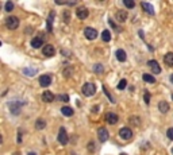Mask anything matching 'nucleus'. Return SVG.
Masks as SVG:
<instances>
[{"label": "nucleus", "instance_id": "obj_1", "mask_svg": "<svg viewBox=\"0 0 173 155\" xmlns=\"http://www.w3.org/2000/svg\"><path fill=\"white\" fill-rule=\"evenodd\" d=\"M83 93H84V96H93L96 93V86L92 82H87V84H84V86H83Z\"/></svg>", "mask_w": 173, "mask_h": 155}, {"label": "nucleus", "instance_id": "obj_2", "mask_svg": "<svg viewBox=\"0 0 173 155\" xmlns=\"http://www.w3.org/2000/svg\"><path fill=\"white\" fill-rule=\"evenodd\" d=\"M6 26H7L10 30H15V28L19 27V19L16 16H8L6 19Z\"/></svg>", "mask_w": 173, "mask_h": 155}, {"label": "nucleus", "instance_id": "obj_3", "mask_svg": "<svg viewBox=\"0 0 173 155\" xmlns=\"http://www.w3.org/2000/svg\"><path fill=\"white\" fill-rule=\"evenodd\" d=\"M97 137H99L100 142H107L109 137V134H108V130H106L104 127H100L99 130H97Z\"/></svg>", "mask_w": 173, "mask_h": 155}, {"label": "nucleus", "instance_id": "obj_4", "mask_svg": "<svg viewBox=\"0 0 173 155\" xmlns=\"http://www.w3.org/2000/svg\"><path fill=\"white\" fill-rule=\"evenodd\" d=\"M84 35L87 39H89V41H93V39L97 36V31H96L95 28H92V27H87L84 30Z\"/></svg>", "mask_w": 173, "mask_h": 155}, {"label": "nucleus", "instance_id": "obj_5", "mask_svg": "<svg viewBox=\"0 0 173 155\" xmlns=\"http://www.w3.org/2000/svg\"><path fill=\"white\" fill-rule=\"evenodd\" d=\"M119 136L122 137V139L129 140V139H131V136H133V131H131L130 128H127V127H123L122 130L119 131Z\"/></svg>", "mask_w": 173, "mask_h": 155}, {"label": "nucleus", "instance_id": "obj_6", "mask_svg": "<svg viewBox=\"0 0 173 155\" xmlns=\"http://www.w3.org/2000/svg\"><path fill=\"white\" fill-rule=\"evenodd\" d=\"M68 140H69V137H68V134L65 128H60V132H58V142H60L61 144H66Z\"/></svg>", "mask_w": 173, "mask_h": 155}, {"label": "nucleus", "instance_id": "obj_7", "mask_svg": "<svg viewBox=\"0 0 173 155\" xmlns=\"http://www.w3.org/2000/svg\"><path fill=\"white\" fill-rule=\"evenodd\" d=\"M42 54H43V55H46V57H53L54 54H56V49H54V46H52V45L43 46Z\"/></svg>", "mask_w": 173, "mask_h": 155}, {"label": "nucleus", "instance_id": "obj_8", "mask_svg": "<svg viewBox=\"0 0 173 155\" xmlns=\"http://www.w3.org/2000/svg\"><path fill=\"white\" fill-rule=\"evenodd\" d=\"M148 66L152 69V72H153L154 74L161 73V67H160V65H158V62H157V61H154V60L149 61V62H148Z\"/></svg>", "mask_w": 173, "mask_h": 155}, {"label": "nucleus", "instance_id": "obj_9", "mask_svg": "<svg viewBox=\"0 0 173 155\" xmlns=\"http://www.w3.org/2000/svg\"><path fill=\"white\" fill-rule=\"evenodd\" d=\"M76 15H77L78 19H87L88 18V15H89V12L85 7H78L77 10H76Z\"/></svg>", "mask_w": 173, "mask_h": 155}, {"label": "nucleus", "instance_id": "obj_10", "mask_svg": "<svg viewBox=\"0 0 173 155\" xmlns=\"http://www.w3.org/2000/svg\"><path fill=\"white\" fill-rule=\"evenodd\" d=\"M118 119H119V117H118L117 113L108 112V113L106 115V121H107L108 124H117V123H118Z\"/></svg>", "mask_w": 173, "mask_h": 155}, {"label": "nucleus", "instance_id": "obj_11", "mask_svg": "<svg viewBox=\"0 0 173 155\" xmlns=\"http://www.w3.org/2000/svg\"><path fill=\"white\" fill-rule=\"evenodd\" d=\"M115 18H117V20H118V22H120V23L126 22V19H127V11L119 10V11L117 12V15H115Z\"/></svg>", "mask_w": 173, "mask_h": 155}, {"label": "nucleus", "instance_id": "obj_12", "mask_svg": "<svg viewBox=\"0 0 173 155\" xmlns=\"http://www.w3.org/2000/svg\"><path fill=\"white\" fill-rule=\"evenodd\" d=\"M39 84H41V86H49V85L52 84V77H50L49 74L41 76V78H39Z\"/></svg>", "mask_w": 173, "mask_h": 155}, {"label": "nucleus", "instance_id": "obj_13", "mask_svg": "<svg viewBox=\"0 0 173 155\" xmlns=\"http://www.w3.org/2000/svg\"><path fill=\"white\" fill-rule=\"evenodd\" d=\"M42 100L45 102H52V101H54V95L52 93V92L46 90L42 93Z\"/></svg>", "mask_w": 173, "mask_h": 155}, {"label": "nucleus", "instance_id": "obj_14", "mask_svg": "<svg viewBox=\"0 0 173 155\" xmlns=\"http://www.w3.org/2000/svg\"><path fill=\"white\" fill-rule=\"evenodd\" d=\"M158 109H160V112L166 113L168 111H169V104H168L166 101H160L158 102Z\"/></svg>", "mask_w": 173, "mask_h": 155}, {"label": "nucleus", "instance_id": "obj_15", "mask_svg": "<svg viewBox=\"0 0 173 155\" xmlns=\"http://www.w3.org/2000/svg\"><path fill=\"white\" fill-rule=\"evenodd\" d=\"M141 6H142V8H143V10H145L149 15H154V10H153V6H152V4L145 3V1H143V3H141Z\"/></svg>", "mask_w": 173, "mask_h": 155}, {"label": "nucleus", "instance_id": "obj_16", "mask_svg": "<svg viewBox=\"0 0 173 155\" xmlns=\"http://www.w3.org/2000/svg\"><path fill=\"white\" fill-rule=\"evenodd\" d=\"M164 61L168 66H173V53H168L164 57Z\"/></svg>", "mask_w": 173, "mask_h": 155}, {"label": "nucleus", "instance_id": "obj_17", "mask_svg": "<svg viewBox=\"0 0 173 155\" xmlns=\"http://www.w3.org/2000/svg\"><path fill=\"white\" fill-rule=\"evenodd\" d=\"M61 112H62V115H65V116H73V108H71V107H64V108H61Z\"/></svg>", "mask_w": 173, "mask_h": 155}, {"label": "nucleus", "instance_id": "obj_18", "mask_svg": "<svg viewBox=\"0 0 173 155\" xmlns=\"http://www.w3.org/2000/svg\"><path fill=\"white\" fill-rule=\"evenodd\" d=\"M117 58H118V61H120V62H124L126 61V51L124 50H118L117 51Z\"/></svg>", "mask_w": 173, "mask_h": 155}, {"label": "nucleus", "instance_id": "obj_19", "mask_svg": "<svg viewBox=\"0 0 173 155\" xmlns=\"http://www.w3.org/2000/svg\"><path fill=\"white\" fill-rule=\"evenodd\" d=\"M42 43H43V41L41 38H34L31 41V46L34 47V49H38V47H41V46H42Z\"/></svg>", "mask_w": 173, "mask_h": 155}, {"label": "nucleus", "instance_id": "obj_20", "mask_svg": "<svg viewBox=\"0 0 173 155\" xmlns=\"http://www.w3.org/2000/svg\"><path fill=\"white\" fill-rule=\"evenodd\" d=\"M102 38L104 42H109L111 41V31H108V30H104V31L102 32Z\"/></svg>", "mask_w": 173, "mask_h": 155}, {"label": "nucleus", "instance_id": "obj_21", "mask_svg": "<svg viewBox=\"0 0 173 155\" xmlns=\"http://www.w3.org/2000/svg\"><path fill=\"white\" fill-rule=\"evenodd\" d=\"M46 127V121L43 119H38L35 123V128L37 130H43V128Z\"/></svg>", "mask_w": 173, "mask_h": 155}, {"label": "nucleus", "instance_id": "obj_22", "mask_svg": "<svg viewBox=\"0 0 173 155\" xmlns=\"http://www.w3.org/2000/svg\"><path fill=\"white\" fill-rule=\"evenodd\" d=\"M143 80H145L146 82H149V84H154L155 82V78L153 77L152 74H148V73L143 74Z\"/></svg>", "mask_w": 173, "mask_h": 155}, {"label": "nucleus", "instance_id": "obj_23", "mask_svg": "<svg viewBox=\"0 0 173 155\" xmlns=\"http://www.w3.org/2000/svg\"><path fill=\"white\" fill-rule=\"evenodd\" d=\"M62 73H64V76H65L66 78L72 77V74H73V67H72V66H68L66 69H64V72H62Z\"/></svg>", "mask_w": 173, "mask_h": 155}, {"label": "nucleus", "instance_id": "obj_24", "mask_svg": "<svg viewBox=\"0 0 173 155\" xmlns=\"http://www.w3.org/2000/svg\"><path fill=\"white\" fill-rule=\"evenodd\" d=\"M23 73L26 74V76H32V74L37 73V69H31V67H25L23 69Z\"/></svg>", "mask_w": 173, "mask_h": 155}, {"label": "nucleus", "instance_id": "obj_25", "mask_svg": "<svg viewBox=\"0 0 173 155\" xmlns=\"http://www.w3.org/2000/svg\"><path fill=\"white\" fill-rule=\"evenodd\" d=\"M10 107H11V112L15 113V115H18L19 111H20V109H19V107H20V105H19V104H15V102H14V104H10Z\"/></svg>", "mask_w": 173, "mask_h": 155}, {"label": "nucleus", "instance_id": "obj_26", "mask_svg": "<svg viewBox=\"0 0 173 155\" xmlns=\"http://www.w3.org/2000/svg\"><path fill=\"white\" fill-rule=\"evenodd\" d=\"M53 18H54V12H52L49 16V19H47V31L52 32V23H53Z\"/></svg>", "mask_w": 173, "mask_h": 155}, {"label": "nucleus", "instance_id": "obj_27", "mask_svg": "<svg viewBox=\"0 0 173 155\" xmlns=\"http://www.w3.org/2000/svg\"><path fill=\"white\" fill-rule=\"evenodd\" d=\"M126 85H127V81H126V80H120V82L118 84L117 88L119 89V90H123V89L126 88Z\"/></svg>", "mask_w": 173, "mask_h": 155}, {"label": "nucleus", "instance_id": "obj_28", "mask_svg": "<svg viewBox=\"0 0 173 155\" xmlns=\"http://www.w3.org/2000/svg\"><path fill=\"white\" fill-rule=\"evenodd\" d=\"M123 4H124V6H126L127 8H134V6H135V3L133 1V0H124Z\"/></svg>", "mask_w": 173, "mask_h": 155}, {"label": "nucleus", "instance_id": "obj_29", "mask_svg": "<svg viewBox=\"0 0 173 155\" xmlns=\"http://www.w3.org/2000/svg\"><path fill=\"white\" fill-rule=\"evenodd\" d=\"M93 72H95V73H103V66L100 64H96L95 66H93Z\"/></svg>", "mask_w": 173, "mask_h": 155}, {"label": "nucleus", "instance_id": "obj_30", "mask_svg": "<svg viewBox=\"0 0 173 155\" xmlns=\"http://www.w3.org/2000/svg\"><path fill=\"white\" fill-rule=\"evenodd\" d=\"M103 90H104V93H106V95H107V96H108V99H109V101H111V102H115V99H114L112 96H111V93H109V92H108V90H107V88H106V86H103Z\"/></svg>", "mask_w": 173, "mask_h": 155}, {"label": "nucleus", "instance_id": "obj_31", "mask_svg": "<svg viewBox=\"0 0 173 155\" xmlns=\"http://www.w3.org/2000/svg\"><path fill=\"white\" fill-rule=\"evenodd\" d=\"M12 8H14V4H12V1H7L6 3V11H12Z\"/></svg>", "mask_w": 173, "mask_h": 155}, {"label": "nucleus", "instance_id": "obj_32", "mask_svg": "<svg viewBox=\"0 0 173 155\" xmlns=\"http://www.w3.org/2000/svg\"><path fill=\"white\" fill-rule=\"evenodd\" d=\"M130 121H133V123L135 124V126H139V123H141V120L138 119V117H130Z\"/></svg>", "mask_w": 173, "mask_h": 155}, {"label": "nucleus", "instance_id": "obj_33", "mask_svg": "<svg viewBox=\"0 0 173 155\" xmlns=\"http://www.w3.org/2000/svg\"><path fill=\"white\" fill-rule=\"evenodd\" d=\"M145 102H146V104H149V102H150V93H149L148 90L145 92Z\"/></svg>", "mask_w": 173, "mask_h": 155}, {"label": "nucleus", "instance_id": "obj_34", "mask_svg": "<svg viewBox=\"0 0 173 155\" xmlns=\"http://www.w3.org/2000/svg\"><path fill=\"white\" fill-rule=\"evenodd\" d=\"M166 135H168V137H169L170 140H173V128H169L168 132H166Z\"/></svg>", "mask_w": 173, "mask_h": 155}, {"label": "nucleus", "instance_id": "obj_35", "mask_svg": "<svg viewBox=\"0 0 173 155\" xmlns=\"http://www.w3.org/2000/svg\"><path fill=\"white\" fill-rule=\"evenodd\" d=\"M60 99L62 100V101L68 102V101H69V96H68V95H61V96H60Z\"/></svg>", "mask_w": 173, "mask_h": 155}, {"label": "nucleus", "instance_id": "obj_36", "mask_svg": "<svg viewBox=\"0 0 173 155\" xmlns=\"http://www.w3.org/2000/svg\"><path fill=\"white\" fill-rule=\"evenodd\" d=\"M16 143H18V144H20L22 143V131L20 130L18 131V140H16Z\"/></svg>", "mask_w": 173, "mask_h": 155}, {"label": "nucleus", "instance_id": "obj_37", "mask_svg": "<svg viewBox=\"0 0 173 155\" xmlns=\"http://www.w3.org/2000/svg\"><path fill=\"white\" fill-rule=\"evenodd\" d=\"M64 19H65V23H69V11L64 12Z\"/></svg>", "mask_w": 173, "mask_h": 155}, {"label": "nucleus", "instance_id": "obj_38", "mask_svg": "<svg viewBox=\"0 0 173 155\" xmlns=\"http://www.w3.org/2000/svg\"><path fill=\"white\" fill-rule=\"evenodd\" d=\"M88 148H89V152H93V151H95V147H93V143H92V142L89 143Z\"/></svg>", "mask_w": 173, "mask_h": 155}, {"label": "nucleus", "instance_id": "obj_39", "mask_svg": "<svg viewBox=\"0 0 173 155\" xmlns=\"http://www.w3.org/2000/svg\"><path fill=\"white\" fill-rule=\"evenodd\" d=\"M108 23H109V25H111V26H112V27H114V28H115V30H119V28H118V26H117V25H115V23H114V22H112V20H111V19H109V20H108Z\"/></svg>", "mask_w": 173, "mask_h": 155}, {"label": "nucleus", "instance_id": "obj_40", "mask_svg": "<svg viewBox=\"0 0 173 155\" xmlns=\"http://www.w3.org/2000/svg\"><path fill=\"white\" fill-rule=\"evenodd\" d=\"M92 112H99V107L93 105V107H92Z\"/></svg>", "mask_w": 173, "mask_h": 155}, {"label": "nucleus", "instance_id": "obj_41", "mask_svg": "<svg viewBox=\"0 0 173 155\" xmlns=\"http://www.w3.org/2000/svg\"><path fill=\"white\" fill-rule=\"evenodd\" d=\"M170 82H172V84H173V74H172V76H170Z\"/></svg>", "mask_w": 173, "mask_h": 155}, {"label": "nucleus", "instance_id": "obj_42", "mask_svg": "<svg viewBox=\"0 0 173 155\" xmlns=\"http://www.w3.org/2000/svg\"><path fill=\"white\" fill-rule=\"evenodd\" d=\"M12 155H22V154H20V152H14Z\"/></svg>", "mask_w": 173, "mask_h": 155}, {"label": "nucleus", "instance_id": "obj_43", "mask_svg": "<svg viewBox=\"0 0 173 155\" xmlns=\"http://www.w3.org/2000/svg\"><path fill=\"white\" fill-rule=\"evenodd\" d=\"M28 155H37V154H35V152H30V154H28Z\"/></svg>", "mask_w": 173, "mask_h": 155}, {"label": "nucleus", "instance_id": "obj_44", "mask_svg": "<svg viewBox=\"0 0 173 155\" xmlns=\"http://www.w3.org/2000/svg\"><path fill=\"white\" fill-rule=\"evenodd\" d=\"M122 155H126V154H122Z\"/></svg>", "mask_w": 173, "mask_h": 155}, {"label": "nucleus", "instance_id": "obj_45", "mask_svg": "<svg viewBox=\"0 0 173 155\" xmlns=\"http://www.w3.org/2000/svg\"><path fill=\"white\" fill-rule=\"evenodd\" d=\"M172 151H173V150H172Z\"/></svg>", "mask_w": 173, "mask_h": 155}]
</instances>
